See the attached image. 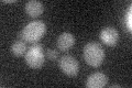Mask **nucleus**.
I'll use <instances>...</instances> for the list:
<instances>
[{
    "instance_id": "nucleus-1",
    "label": "nucleus",
    "mask_w": 132,
    "mask_h": 88,
    "mask_svg": "<svg viewBox=\"0 0 132 88\" xmlns=\"http://www.w3.org/2000/svg\"><path fill=\"white\" fill-rule=\"evenodd\" d=\"M46 32V26L43 21L35 20L28 23L20 33V37L27 43L35 44L44 36Z\"/></svg>"
},
{
    "instance_id": "nucleus-2",
    "label": "nucleus",
    "mask_w": 132,
    "mask_h": 88,
    "mask_svg": "<svg viewBox=\"0 0 132 88\" xmlns=\"http://www.w3.org/2000/svg\"><path fill=\"white\" fill-rule=\"evenodd\" d=\"M82 57L87 65L92 67H99L105 60V51L98 42H89L84 46Z\"/></svg>"
},
{
    "instance_id": "nucleus-3",
    "label": "nucleus",
    "mask_w": 132,
    "mask_h": 88,
    "mask_svg": "<svg viewBox=\"0 0 132 88\" xmlns=\"http://www.w3.org/2000/svg\"><path fill=\"white\" fill-rule=\"evenodd\" d=\"M24 57H26V62L29 67L33 69H38L42 67L45 61V54L43 51V47L40 44L32 45L27 51Z\"/></svg>"
},
{
    "instance_id": "nucleus-4",
    "label": "nucleus",
    "mask_w": 132,
    "mask_h": 88,
    "mask_svg": "<svg viewBox=\"0 0 132 88\" xmlns=\"http://www.w3.org/2000/svg\"><path fill=\"white\" fill-rule=\"evenodd\" d=\"M60 69L67 76H76L79 70V64L78 61L72 55H63L59 60Z\"/></svg>"
},
{
    "instance_id": "nucleus-5",
    "label": "nucleus",
    "mask_w": 132,
    "mask_h": 88,
    "mask_svg": "<svg viewBox=\"0 0 132 88\" xmlns=\"http://www.w3.org/2000/svg\"><path fill=\"white\" fill-rule=\"evenodd\" d=\"M99 37L107 46H116L119 42V32L112 27H107L100 31Z\"/></svg>"
},
{
    "instance_id": "nucleus-6",
    "label": "nucleus",
    "mask_w": 132,
    "mask_h": 88,
    "mask_svg": "<svg viewBox=\"0 0 132 88\" xmlns=\"http://www.w3.org/2000/svg\"><path fill=\"white\" fill-rule=\"evenodd\" d=\"M108 78L104 73L97 72L90 74L87 81H86V87L87 88H102L107 85Z\"/></svg>"
},
{
    "instance_id": "nucleus-7",
    "label": "nucleus",
    "mask_w": 132,
    "mask_h": 88,
    "mask_svg": "<svg viewBox=\"0 0 132 88\" xmlns=\"http://www.w3.org/2000/svg\"><path fill=\"white\" fill-rule=\"evenodd\" d=\"M74 44H75V37L69 32L61 33L56 41L57 47L62 52H67L68 50H71L74 46Z\"/></svg>"
},
{
    "instance_id": "nucleus-8",
    "label": "nucleus",
    "mask_w": 132,
    "mask_h": 88,
    "mask_svg": "<svg viewBox=\"0 0 132 88\" xmlns=\"http://www.w3.org/2000/svg\"><path fill=\"white\" fill-rule=\"evenodd\" d=\"M24 10H26L27 14L29 17H31V18H38V17H40L43 13L44 7L42 2L36 1V0H31V1H28L26 3Z\"/></svg>"
},
{
    "instance_id": "nucleus-9",
    "label": "nucleus",
    "mask_w": 132,
    "mask_h": 88,
    "mask_svg": "<svg viewBox=\"0 0 132 88\" xmlns=\"http://www.w3.org/2000/svg\"><path fill=\"white\" fill-rule=\"evenodd\" d=\"M11 53L16 57L26 55V53H27L26 42L22 40H18V41L13 42V44L11 45Z\"/></svg>"
},
{
    "instance_id": "nucleus-10",
    "label": "nucleus",
    "mask_w": 132,
    "mask_h": 88,
    "mask_svg": "<svg viewBox=\"0 0 132 88\" xmlns=\"http://www.w3.org/2000/svg\"><path fill=\"white\" fill-rule=\"evenodd\" d=\"M125 26H126V29L129 32L132 31V7L131 6L128 8V10L126 11V14H125Z\"/></svg>"
},
{
    "instance_id": "nucleus-11",
    "label": "nucleus",
    "mask_w": 132,
    "mask_h": 88,
    "mask_svg": "<svg viewBox=\"0 0 132 88\" xmlns=\"http://www.w3.org/2000/svg\"><path fill=\"white\" fill-rule=\"evenodd\" d=\"M46 57L48 58L50 61H56L57 60V57H59V53H57L56 50H53V49H50L47 50V52H46Z\"/></svg>"
}]
</instances>
